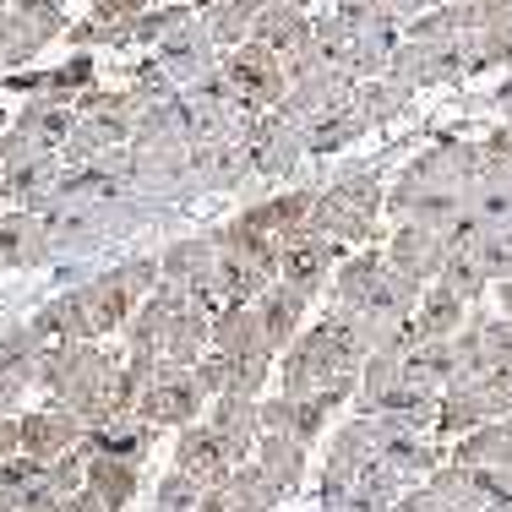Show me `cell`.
I'll use <instances>...</instances> for the list:
<instances>
[{"mask_svg": "<svg viewBox=\"0 0 512 512\" xmlns=\"http://www.w3.org/2000/svg\"><path fill=\"white\" fill-rule=\"evenodd\" d=\"M115 371H120L115 355L99 349L93 338L88 344L60 338V344H44L39 360H33V382H39L60 409L77 414L88 431L115 420Z\"/></svg>", "mask_w": 512, "mask_h": 512, "instance_id": "6da1fadb", "label": "cell"}, {"mask_svg": "<svg viewBox=\"0 0 512 512\" xmlns=\"http://www.w3.org/2000/svg\"><path fill=\"white\" fill-rule=\"evenodd\" d=\"M278 393L284 398H311V393H322L333 376H344V371H360L355 360H349V349L338 344V333L327 322H316V327H300L295 333V344L278 355Z\"/></svg>", "mask_w": 512, "mask_h": 512, "instance_id": "7a4b0ae2", "label": "cell"}, {"mask_svg": "<svg viewBox=\"0 0 512 512\" xmlns=\"http://www.w3.org/2000/svg\"><path fill=\"white\" fill-rule=\"evenodd\" d=\"M202 409H207V393H202V382H197V371H180V365H169V360H158V371H153V382L142 387V398H137V420L142 425H197L202 420Z\"/></svg>", "mask_w": 512, "mask_h": 512, "instance_id": "3957f363", "label": "cell"}, {"mask_svg": "<svg viewBox=\"0 0 512 512\" xmlns=\"http://www.w3.org/2000/svg\"><path fill=\"white\" fill-rule=\"evenodd\" d=\"M224 82L235 88L240 104H284L289 93V71H284V55H273L267 44H235L224 55Z\"/></svg>", "mask_w": 512, "mask_h": 512, "instance_id": "277c9868", "label": "cell"}, {"mask_svg": "<svg viewBox=\"0 0 512 512\" xmlns=\"http://www.w3.org/2000/svg\"><path fill=\"white\" fill-rule=\"evenodd\" d=\"M60 28H66L60 0H17V6L0 17V71L33 60Z\"/></svg>", "mask_w": 512, "mask_h": 512, "instance_id": "5b68a950", "label": "cell"}, {"mask_svg": "<svg viewBox=\"0 0 512 512\" xmlns=\"http://www.w3.org/2000/svg\"><path fill=\"white\" fill-rule=\"evenodd\" d=\"M344 262V246L327 235H316V229H300V235L284 240V251H278V278L284 284H295L300 295H322V284L333 278V267Z\"/></svg>", "mask_w": 512, "mask_h": 512, "instance_id": "8992f818", "label": "cell"}, {"mask_svg": "<svg viewBox=\"0 0 512 512\" xmlns=\"http://www.w3.org/2000/svg\"><path fill=\"white\" fill-rule=\"evenodd\" d=\"M207 431L224 442L229 463H251L256 458V442H262V425H256V398H240V393H218L207 398Z\"/></svg>", "mask_w": 512, "mask_h": 512, "instance_id": "52a82bcc", "label": "cell"}, {"mask_svg": "<svg viewBox=\"0 0 512 512\" xmlns=\"http://www.w3.org/2000/svg\"><path fill=\"white\" fill-rule=\"evenodd\" d=\"M17 425H22V453L39 458V463H50V458H60V453H71V447L82 442V431H88V425H82L77 414L60 409V404L33 409V414H17Z\"/></svg>", "mask_w": 512, "mask_h": 512, "instance_id": "ba28073f", "label": "cell"}, {"mask_svg": "<svg viewBox=\"0 0 512 512\" xmlns=\"http://www.w3.org/2000/svg\"><path fill=\"white\" fill-rule=\"evenodd\" d=\"M442 262H447V240L436 235V229H425V224H404L393 235V246H387V267L414 278V284H436Z\"/></svg>", "mask_w": 512, "mask_h": 512, "instance_id": "9c48e42d", "label": "cell"}, {"mask_svg": "<svg viewBox=\"0 0 512 512\" xmlns=\"http://www.w3.org/2000/svg\"><path fill=\"white\" fill-rule=\"evenodd\" d=\"M82 306H88L93 338H104V333H120L142 300H137V289L126 284V273H120V267H109V273L93 278V284H82Z\"/></svg>", "mask_w": 512, "mask_h": 512, "instance_id": "30bf717a", "label": "cell"}, {"mask_svg": "<svg viewBox=\"0 0 512 512\" xmlns=\"http://www.w3.org/2000/svg\"><path fill=\"white\" fill-rule=\"evenodd\" d=\"M251 306H256V316H262L267 344L284 355V349L295 344V333H300V322H306V311H311V295H300L295 284H284V278H278V284H267L262 295L251 300Z\"/></svg>", "mask_w": 512, "mask_h": 512, "instance_id": "8fae6325", "label": "cell"}, {"mask_svg": "<svg viewBox=\"0 0 512 512\" xmlns=\"http://www.w3.org/2000/svg\"><path fill=\"white\" fill-rule=\"evenodd\" d=\"M175 469H180V474H191V480H197L202 491H207V485H224L235 463H229L224 442H218V436H213V431H207V425L197 420V425H180V442H175Z\"/></svg>", "mask_w": 512, "mask_h": 512, "instance_id": "7c38bea8", "label": "cell"}, {"mask_svg": "<svg viewBox=\"0 0 512 512\" xmlns=\"http://www.w3.org/2000/svg\"><path fill=\"white\" fill-rule=\"evenodd\" d=\"M251 39L289 60V55H300V50H311V44H316V22L300 6H262V11H256V22H251Z\"/></svg>", "mask_w": 512, "mask_h": 512, "instance_id": "4fadbf2b", "label": "cell"}, {"mask_svg": "<svg viewBox=\"0 0 512 512\" xmlns=\"http://www.w3.org/2000/svg\"><path fill=\"white\" fill-rule=\"evenodd\" d=\"M382 273H387V251H376V246L344 256L338 273H333V306L365 311V306H371V295H376V284H382Z\"/></svg>", "mask_w": 512, "mask_h": 512, "instance_id": "5bb4252c", "label": "cell"}, {"mask_svg": "<svg viewBox=\"0 0 512 512\" xmlns=\"http://www.w3.org/2000/svg\"><path fill=\"white\" fill-rule=\"evenodd\" d=\"M50 262V229L33 213H0V267H44Z\"/></svg>", "mask_w": 512, "mask_h": 512, "instance_id": "9a60e30c", "label": "cell"}, {"mask_svg": "<svg viewBox=\"0 0 512 512\" xmlns=\"http://www.w3.org/2000/svg\"><path fill=\"white\" fill-rule=\"evenodd\" d=\"M311 207H316V191H284V197H267V202H256L246 207V224L251 229H262V235H273V240H289V235H300V229H311Z\"/></svg>", "mask_w": 512, "mask_h": 512, "instance_id": "2e32d148", "label": "cell"}, {"mask_svg": "<svg viewBox=\"0 0 512 512\" xmlns=\"http://www.w3.org/2000/svg\"><path fill=\"white\" fill-rule=\"evenodd\" d=\"M137 485H142V463L115 458V453H93L88 458V491L99 496L109 512H126L137 502Z\"/></svg>", "mask_w": 512, "mask_h": 512, "instance_id": "e0dca14e", "label": "cell"}, {"mask_svg": "<svg viewBox=\"0 0 512 512\" xmlns=\"http://www.w3.org/2000/svg\"><path fill=\"white\" fill-rule=\"evenodd\" d=\"M311 229H316V235H327V240H338V246H365V240L376 235V218L360 213V207H349L344 197H333V191H316Z\"/></svg>", "mask_w": 512, "mask_h": 512, "instance_id": "ac0fdd59", "label": "cell"}, {"mask_svg": "<svg viewBox=\"0 0 512 512\" xmlns=\"http://www.w3.org/2000/svg\"><path fill=\"white\" fill-rule=\"evenodd\" d=\"M213 262H218L213 235H202V240H175V246H164V256H158V273H164L169 284H180L186 295H197L207 278H213Z\"/></svg>", "mask_w": 512, "mask_h": 512, "instance_id": "d6986e66", "label": "cell"}, {"mask_svg": "<svg viewBox=\"0 0 512 512\" xmlns=\"http://www.w3.org/2000/svg\"><path fill=\"white\" fill-rule=\"evenodd\" d=\"M463 322H469V300L463 295H453L447 284L420 289V306H414V333H420V344L425 338H458Z\"/></svg>", "mask_w": 512, "mask_h": 512, "instance_id": "ffe728a7", "label": "cell"}, {"mask_svg": "<svg viewBox=\"0 0 512 512\" xmlns=\"http://www.w3.org/2000/svg\"><path fill=\"white\" fill-rule=\"evenodd\" d=\"M213 349H224V355H251V349H273L262 333V316H256V306H246V300H229V306L213 311ZM278 355V349H273Z\"/></svg>", "mask_w": 512, "mask_h": 512, "instance_id": "44dd1931", "label": "cell"}, {"mask_svg": "<svg viewBox=\"0 0 512 512\" xmlns=\"http://www.w3.org/2000/svg\"><path fill=\"white\" fill-rule=\"evenodd\" d=\"M306 453L311 447H300L295 436H262L251 463L267 474V485H273L278 496H295V485L306 480Z\"/></svg>", "mask_w": 512, "mask_h": 512, "instance_id": "7402d4cb", "label": "cell"}, {"mask_svg": "<svg viewBox=\"0 0 512 512\" xmlns=\"http://www.w3.org/2000/svg\"><path fill=\"white\" fill-rule=\"evenodd\" d=\"M491 414H485V398H480V382L474 376H458V382L442 387V398H436V431L442 436H469L474 425H485Z\"/></svg>", "mask_w": 512, "mask_h": 512, "instance_id": "603a6c76", "label": "cell"}, {"mask_svg": "<svg viewBox=\"0 0 512 512\" xmlns=\"http://www.w3.org/2000/svg\"><path fill=\"white\" fill-rule=\"evenodd\" d=\"M207 349H213V316L202 306H180L175 322H169V338H164V360L180 365V371H191Z\"/></svg>", "mask_w": 512, "mask_h": 512, "instance_id": "cb8c5ba5", "label": "cell"}, {"mask_svg": "<svg viewBox=\"0 0 512 512\" xmlns=\"http://www.w3.org/2000/svg\"><path fill=\"white\" fill-rule=\"evenodd\" d=\"M28 327L44 338V344H60V338H71V344H88V338H93V322H88V306H82V289L55 295Z\"/></svg>", "mask_w": 512, "mask_h": 512, "instance_id": "d4e9b609", "label": "cell"}, {"mask_svg": "<svg viewBox=\"0 0 512 512\" xmlns=\"http://www.w3.org/2000/svg\"><path fill=\"white\" fill-rule=\"evenodd\" d=\"M71 126H77V120H71V109L44 93V99H33L28 109H22L17 126H11V131H22V137H28L33 148L55 153V148H66V142H71Z\"/></svg>", "mask_w": 512, "mask_h": 512, "instance_id": "484cf974", "label": "cell"}, {"mask_svg": "<svg viewBox=\"0 0 512 512\" xmlns=\"http://www.w3.org/2000/svg\"><path fill=\"white\" fill-rule=\"evenodd\" d=\"M39 491H44V463L39 458L17 453V458L0 463V512H22Z\"/></svg>", "mask_w": 512, "mask_h": 512, "instance_id": "4316f807", "label": "cell"}, {"mask_svg": "<svg viewBox=\"0 0 512 512\" xmlns=\"http://www.w3.org/2000/svg\"><path fill=\"white\" fill-rule=\"evenodd\" d=\"M224 496H229V512H273L284 496L267 485V474L256 469V463H235L224 480Z\"/></svg>", "mask_w": 512, "mask_h": 512, "instance_id": "83f0119b", "label": "cell"}, {"mask_svg": "<svg viewBox=\"0 0 512 512\" xmlns=\"http://www.w3.org/2000/svg\"><path fill=\"white\" fill-rule=\"evenodd\" d=\"M256 11H262V0H213V6H207V39L229 44V50H235V44H246Z\"/></svg>", "mask_w": 512, "mask_h": 512, "instance_id": "f1b7e54d", "label": "cell"}, {"mask_svg": "<svg viewBox=\"0 0 512 512\" xmlns=\"http://www.w3.org/2000/svg\"><path fill=\"white\" fill-rule=\"evenodd\" d=\"M44 338L33 333V327H11V333H0V376H22V382H33V360H39Z\"/></svg>", "mask_w": 512, "mask_h": 512, "instance_id": "f546056e", "label": "cell"}, {"mask_svg": "<svg viewBox=\"0 0 512 512\" xmlns=\"http://www.w3.org/2000/svg\"><path fill=\"white\" fill-rule=\"evenodd\" d=\"M436 284H447V289H453V295H463V300H480L485 289H491V278H485V267L474 262V256L447 251V262H442V273H436Z\"/></svg>", "mask_w": 512, "mask_h": 512, "instance_id": "4dcf8cb0", "label": "cell"}, {"mask_svg": "<svg viewBox=\"0 0 512 512\" xmlns=\"http://www.w3.org/2000/svg\"><path fill=\"white\" fill-rule=\"evenodd\" d=\"M327 191L344 197L349 207H360V213H371V218H376V207H382V180H376L371 169H349V175H338Z\"/></svg>", "mask_w": 512, "mask_h": 512, "instance_id": "1f68e13d", "label": "cell"}, {"mask_svg": "<svg viewBox=\"0 0 512 512\" xmlns=\"http://www.w3.org/2000/svg\"><path fill=\"white\" fill-rule=\"evenodd\" d=\"M202 502V485L191 480V474L169 469L164 480H158V496H153V512H197Z\"/></svg>", "mask_w": 512, "mask_h": 512, "instance_id": "d6a6232c", "label": "cell"}, {"mask_svg": "<svg viewBox=\"0 0 512 512\" xmlns=\"http://www.w3.org/2000/svg\"><path fill=\"white\" fill-rule=\"evenodd\" d=\"M93 82V60L88 55H77V60H66L60 71H50V77H33V82H22V88H39V93H50V99H60V93H71V88H88Z\"/></svg>", "mask_w": 512, "mask_h": 512, "instance_id": "836d02e7", "label": "cell"}, {"mask_svg": "<svg viewBox=\"0 0 512 512\" xmlns=\"http://www.w3.org/2000/svg\"><path fill=\"white\" fill-rule=\"evenodd\" d=\"M191 371H197L202 393L218 398V393H229V382H235V355H224V349H207V355L191 365Z\"/></svg>", "mask_w": 512, "mask_h": 512, "instance_id": "e575fe53", "label": "cell"}, {"mask_svg": "<svg viewBox=\"0 0 512 512\" xmlns=\"http://www.w3.org/2000/svg\"><path fill=\"white\" fill-rule=\"evenodd\" d=\"M474 382H480L485 414H491V420H507V414H512V365H502V371H485V376H474Z\"/></svg>", "mask_w": 512, "mask_h": 512, "instance_id": "d590c367", "label": "cell"}, {"mask_svg": "<svg viewBox=\"0 0 512 512\" xmlns=\"http://www.w3.org/2000/svg\"><path fill=\"white\" fill-rule=\"evenodd\" d=\"M148 11V0H93V17L88 22H99V28H120L131 39V22Z\"/></svg>", "mask_w": 512, "mask_h": 512, "instance_id": "8d00e7d4", "label": "cell"}, {"mask_svg": "<svg viewBox=\"0 0 512 512\" xmlns=\"http://www.w3.org/2000/svg\"><path fill=\"white\" fill-rule=\"evenodd\" d=\"M256 425H262V436H289L295 431V398H256Z\"/></svg>", "mask_w": 512, "mask_h": 512, "instance_id": "74e56055", "label": "cell"}, {"mask_svg": "<svg viewBox=\"0 0 512 512\" xmlns=\"http://www.w3.org/2000/svg\"><path fill=\"white\" fill-rule=\"evenodd\" d=\"M197 512H229L224 485H207V491H202V502H197Z\"/></svg>", "mask_w": 512, "mask_h": 512, "instance_id": "f35d334b", "label": "cell"}, {"mask_svg": "<svg viewBox=\"0 0 512 512\" xmlns=\"http://www.w3.org/2000/svg\"><path fill=\"white\" fill-rule=\"evenodd\" d=\"M496 306H502V316L512 322V278H496Z\"/></svg>", "mask_w": 512, "mask_h": 512, "instance_id": "ab89813d", "label": "cell"}, {"mask_svg": "<svg viewBox=\"0 0 512 512\" xmlns=\"http://www.w3.org/2000/svg\"><path fill=\"white\" fill-rule=\"evenodd\" d=\"M77 512H109L104 502H99V496H93L88 491V485H82V491H77Z\"/></svg>", "mask_w": 512, "mask_h": 512, "instance_id": "60d3db41", "label": "cell"}, {"mask_svg": "<svg viewBox=\"0 0 512 512\" xmlns=\"http://www.w3.org/2000/svg\"><path fill=\"white\" fill-rule=\"evenodd\" d=\"M382 6H387V11H425L431 0H382Z\"/></svg>", "mask_w": 512, "mask_h": 512, "instance_id": "b9f144b4", "label": "cell"}, {"mask_svg": "<svg viewBox=\"0 0 512 512\" xmlns=\"http://www.w3.org/2000/svg\"><path fill=\"white\" fill-rule=\"evenodd\" d=\"M480 512H512V496H496V502H485Z\"/></svg>", "mask_w": 512, "mask_h": 512, "instance_id": "7bdbcfd3", "label": "cell"}, {"mask_svg": "<svg viewBox=\"0 0 512 512\" xmlns=\"http://www.w3.org/2000/svg\"><path fill=\"white\" fill-rule=\"evenodd\" d=\"M6 131H11V115H6V109H0V137H6Z\"/></svg>", "mask_w": 512, "mask_h": 512, "instance_id": "ee69618b", "label": "cell"}, {"mask_svg": "<svg viewBox=\"0 0 512 512\" xmlns=\"http://www.w3.org/2000/svg\"><path fill=\"white\" fill-rule=\"evenodd\" d=\"M180 6H197V11H207V6H213V0H180Z\"/></svg>", "mask_w": 512, "mask_h": 512, "instance_id": "f6af8a7d", "label": "cell"}, {"mask_svg": "<svg viewBox=\"0 0 512 512\" xmlns=\"http://www.w3.org/2000/svg\"><path fill=\"white\" fill-rule=\"evenodd\" d=\"M0 17H6V0H0Z\"/></svg>", "mask_w": 512, "mask_h": 512, "instance_id": "bcb514c9", "label": "cell"}, {"mask_svg": "<svg viewBox=\"0 0 512 512\" xmlns=\"http://www.w3.org/2000/svg\"><path fill=\"white\" fill-rule=\"evenodd\" d=\"M60 6H66V0H60Z\"/></svg>", "mask_w": 512, "mask_h": 512, "instance_id": "7dc6e473", "label": "cell"}]
</instances>
